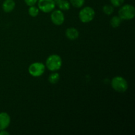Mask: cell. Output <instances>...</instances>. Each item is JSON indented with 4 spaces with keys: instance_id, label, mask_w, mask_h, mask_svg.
<instances>
[{
    "instance_id": "1",
    "label": "cell",
    "mask_w": 135,
    "mask_h": 135,
    "mask_svg": "<svg viewBox=\"0 0 135 135\" xmlns=\"http://www.w3.org/2000/svg\"><path fill=\"white\" fill-rule=\"evenodd\" d=\"M62 60L58 55H51L47 57L46 60V67L51 71H56L61 68Z\"/></svg>"
},
{
    "instance_id": "2",
    "label": "cell",
    "mask_w": 135,
    "mask_h": 135,
    "mask_svg": "<svg viewBox=\"0 0 135 135\" xmlns=\"http://www.w3.org/2000/svg\"><path fill=\"white\" fill-rule=\"evenodd\" d=\"M135 16V9L131 5H123L119 10V17L121 20H131Z\"/></svg>"
},
{
    "instance_id": "3",
    "label": "cell",
    "mask_w": 135,
    "mask_h": 135,
    "mask_svg": "<svg viewBox=\"0 0 135 135\" xmlns=\"http://www.w3.org/2000/svg\"><path fill=\"white\" fill-rule=\"evenodd\" d=\"M112 86L115 90L119 92H125L128 88L127 80L122 76H115L112 80Z\"/></svg>"
},
{
    "instance_id": "4",
    "label": "cell",
    "mask_w": 135,
    "mask_h": 135,
    "mask_svg": "<svg viewBox=\"0 0 135 135\" xmlns=\"http://www.w3.org/2000/svg\"><path fill=\"white\" fill-rule=\"evenodd\" d=\"M95 11L90 7H86L79 13V18L83 22H89L94 17Z\"/></svg>"
},
{
    "instance_id": "5",
    "label": "cell",
    "mask_w": 135,
    "mask_h": 135,
    "mask_svg": "<svg viewBox=\"0 0 135 135\" xmlns=\"http://www.w3.org/2000/svg\"><path fill=\"white\" fill-rule=\"evenodd\" d=\"M45 71V65L42 63H34L30 65L28 72L32 76L38 77L44 74Z\"/></svg>"
},
{
    "instance_id": "6",
    "label": "cell",
    "mask_w": 135,
    "mask_h": 135,
    "mask_svg": "<svg viewBox=\"0 0 135 135\" xmlns=\"http://www.w3.org/2000/svg\"><path fill=\"white\" fill-rule=\"evenodd\" d=\"M55 7L54 0H38V7L44 13H50L54 10Z\"/></svg>"
},
{
    "instance_id": "7",
    "label": "cell",
    "mask_w": 135,
    "mask_h": 135,
    "mask_svg": "<svg viewBox=\"0 0 135 135\" xmlns=\"http://www.w3.org/2000/svg\"><path fill=\"white\" fill-rule=\"evenodd\" d=\"M51 19L53 23L55 25H61L64 22L65 17L61 11L56 10L54 11L51 15Z\"/></svg>"
},
{
    "instance_id": "8",
    "label": "cell",
    "mask_w": 135,
    "mask_h": 135,
    "mask_svg": "<svg viewBox=\"0 0 135 135\" xmlns=\"http://www.w3.org/2000/svg\"><path fill=\"white\" fill-rule=\"evenodd\" d=\"M11 119L9 115L5 112L0 113V131L5 130L9 127Z\"/></svg>"
},
{
    "instance_id": "9",
    "label": "cell",
    "mask_w": 135,
    "mask_h": 135,
    "mask_svg": "<svg viewBox=\"0 0 135 135\" xmlns=\"http://www.w3.org/2000/svg\"><path fill=\"white\" fill-rule=\"evenodd\" d=\"M66 36L71 40H75L79 37V31L75 28H69L65 32Z\"/></svg>"
},
{
    "instance_id": "10",
    "label": "cell",
    "mask_w": 135,
    "mask_h": 135,
    "mask_svg": "<svg viewBox=\"0 0 135 135\" xmlns=\"http://www.w3.org/2000/svg\"><path fill=\"white\" fill-rule=\"evenodd\" d=\"M15 7V3L14 0H5L3 3V9L6 13L11 12Z\"/></svg>"
},
{
    "instance_id": "11",
    "label": "cell",
    "mask_w": 135,
    "mask_h": 135,
    "mask_svg": "<svg viewBox=\"0 0 135 135\" xmlns=\"http://www.w3.org/2000/svg\"><path fill=\"white\" fill-rule=\"evenodd\" d=\"M54 2L61 10L67 11L70 9L71 5L69 2L67 0H54Z\"/></svg>"
},
{
    "instance_id": "12",
    "label": "cell",
    "mask_w": 135,
    "mask_h": 135,
    "mask_svg": "<svg viewBox=\"0 0 135 135\" xmlns=\"http://www.w3.org/2000/svg\"><path fill=\"white\" fill-rule=\"evenodd\" d=\"M121 21L122 20H121V18L119 17H118V16H114L110 20L111 26L113 28H117L118 26H119Z\"/></svg>"
},
{
    "instance_id": "13",
    "label": "cell",
    "mask_w": 135,
    "mask_h": 135,
    "mask_svg": "<svg viewBox=\"0 0 135 135\" xmlns=\"http://www.w3.org/2000/svg\"><path fill=\"white\" fill-rule=\"evenodd\" d=\"M49 82L51 84H56L59 80V75L57 73H54L51 74L49 76Z\"/></svg>"
},
{
    "instance_id": "14",
    "label": "cell",
    "mask_w": 135,
    "mask_h": 135,
    "mask_svg": "<svg viewBox=\"0 0 135 135\" xmlns=\"http://www.w3.org/2000/svg\"><path fill=\"white\" fill-rule=\"evenodd\" d=\"M28 13L31 17H36L39 13V9L37 8L36 7L34 6V5L30 6V7L28 9Z\"/></svg>"
},
{
    "instance_id": "15",
    "label": "cell",
    "mask_w": 135,
    "mask_h": 135,
    "mask_svg": "<svg viewBox=\"0 0 135 135\" xmlns=\"http://www.w3.org/2000/svg\"><path fill=\"white\" fill-rule=\"evenodd\" d=\"M113 11H114V8H113V6H112L110 5H105L103 7V11L107 15H112L113 13Z\"/></svg>"
},
{
    "instance_id": "16",
    "label": "cell",
    "mask_w": 135,
    "mask_h": 135,
    "mask_svg": "<svg viewBox=\"0 0 135 135\" xmlns=\"http://www.w3.org/2000/svg\"><path fill=\"white\" fill-rule=\"evenodd\" d=\"M70 1L73 6H74L75 7L80 8L84 5L85 0H70Z\"/></svg>"
},
{
    "instance_id": "17",
    "label": "cell",
    "mask_w": 135,
    "mask_h": 135,
    "mask_svg": "<svg viewBox=\"0 0 135 135\" xmlns=\"http://www.w3.org/2000/svg\"><path fill=\"white\" fill-rule=\"evenodd\" d=\"M125 0H111V3L114 7H119L123 5Z\"/></svg>"
},
{
    "instance_id": "18",
    "label": "cell",
    "mask_w": 135,
    "mask_h": 135,
    "mask_svg": "<svg viewBox=\"0 0 135 135\" xmlns=\"http://www.w3.org/2000/svg\"><path fill=\"white\" fill-rule=\"evenodd\" d=\"M38 0H25V3H26V5H28V6H32L36 4V3L37 2Z\"/></svg>"
},
{
    "instance_id": "19",
    "label": "cell",
    "mask_w": 135,
    "mask_h": 135,
    "mask_svg": "<svg viewBox=\"0 0 135 135\" xmlns=\"http://www.w3.org/2000/svg\"><path fill=\"white\" fill-rule=\"evenodd\" d=\"M2 134H9V133L8 132L5 131L4 130H1L0 131V135H2Z\"/></svg>"
}]
</instances>
